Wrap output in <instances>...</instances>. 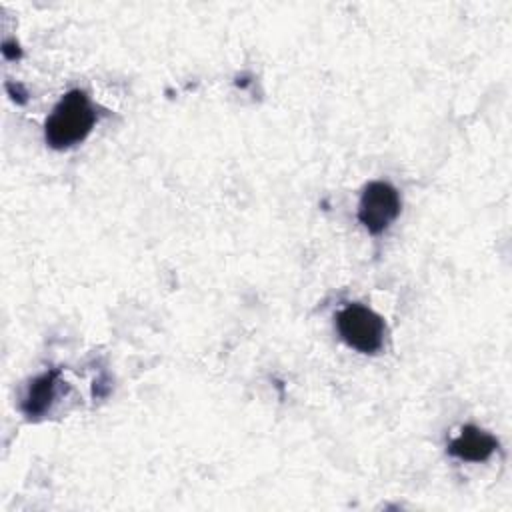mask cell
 I'll return each instance as SVG.
<instances>
[{
	"instance_id": "obj_5",
	"label": "cell",
	"mask_w": 512,
	"mask_h": 512,
	"mask_svg": "<svg viewBox=\"0 0 512 512\" xmlns=\"http://www.w3.org/2000/svg\"><path fill=\"white\" fill-rule=\"evenodd\" d=\"M496 448L498 440L490 432L470 424L464 426L454 440H450L448 454L464 462H484L496 452Z\"/></svg>"
},
{
	"instance_id": "obj_3",
	"label": "cell",
	"mask_w": 512,
	"mask_h": 512,
	"mask_svg": "<svg viewBox=\"0 0 512 512\" xmlns=\"http://www.w3.org/2000/svg\"><path fill=\"white\" fill-rule=\"evenodd\" d=\"M398 190L382 180L364 186L358 202V220L370 234H382L400 214Z\"/></svg>"
},
{
	"instance_id": "obj_4",
	"label": "cell",
	"mask_w": 512,
	"mask_h": 512,
	"mask_svg": "<svg viewBox=\"0 0 512 512\" xmlns=\"http://www.w3.org/2000/svg\"><path fill=\"white\" fill-rule=\"evenodd\" d=\"M58 386H60V370L52 368V370L38 374L28 384L24 398L20 402V410L24 412V416L30 420L42 418L52 408V404L58 396Z\"/></svg>"
},
{
	"instance_id": "obj_1",
	"label": "cell",
	"mask_w": 512,
	"mask_h": 512,
	"mask_svg": "<svg viewBox=\"0 0 512 512\" xmlns=\"http://www.w3.org/2000/svg\"><path fill=\"white\" fill-rule=\"evenodd\" d=\"M96 124V110L82 90L66 92L54 106L44 124L46 144L66 150L80 144Z\"/></svg>"
},
{
	"instance_id": "obj_2",
	"label": "cell",
	"mask_w": 512,
	"mask_h": 512,
	"mask_svg": "<svg viewBox=\"0 0 512 512\" xmlns=\"http://www.w3.org/2000/svg\"><path fill=\"white\" fill-rule=\"evenodd\" d=\"M340 338L362 354H376L384 344V320L364 304H348L336 314Z\"/></svg>"
}]
</instances>
